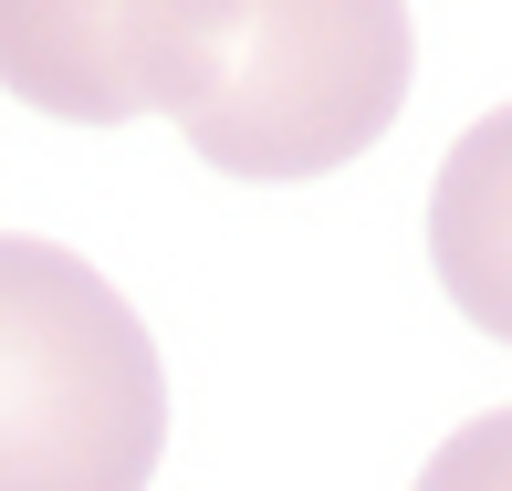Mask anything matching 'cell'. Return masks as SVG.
<instances>
[{
	"label": "cell",
	"mask_w": 512,
	"mask_h": 491,
	"mask_svg": "<svg viewBox=\"0 0 512 491\" xmlns=\"http://www.w3.org/2000/svg\"><path fill=\"white\" fill-rule=\"evenodd\" d=\"M408 63L398 0H189L168 126L220 178H324L398 126Z\"/></svg>",
	"instance_id": "1"
},
{
	"label": "cell",
	"mask_w": 512,
	"mask_h": 491,
	"mask_svg": "<svg viewBox=\"0 0 512 491\" xmlns=\"http://www.w3.org/2000/svg\"><path fill=\"white\" fill-rule=\"evenodd\" d=\"M168 366L84 251L0 230V491H147Z\"/></svg>",
	"instance_id": "2"
},
{
	"label": "cell",
	"mask_w": 512,
	"mask_h": 491,
	"mask_svg": "<svg viewBox=\"0 0 512 491\" xmlns=\"http://www.w3.org/2000/svg\"><path fill=\"white\" fill-rule=\"evenodd\" d=\"M189 0H0V84L63 126L168 115Z\"/></svg>",
	"instance_id": "3"
},
{
	"label": "cell",
	"mask_w": 512,
	"mask_h": 491,
	"mask_svg": "<svg viewBox=\"0 0 512 491\" xmlns=\"http://www.w3.org/2000/svg\"><path fill=\"white\" fill-rule=\"evenodd\" d=\"M429 262L439 293L512 345V105H492L429 178Z\"/></svg>",
	"instance_id": "4"
},
{
	"label": "cell",
	"mask_w": 512,
	"mask_h": 491,
	"mask_svg": "<svg viewBox=\"0 0 512 491\" xmlns=\"http://www.w3.org/2000/svg\"><path fill=\"white\" fill-rule=\"evenodd\" d=\"M418 491H512V408L450 429L429 450V471H418Z\"/></svg>",
	"instance_id": "5"
}]
</instances>
